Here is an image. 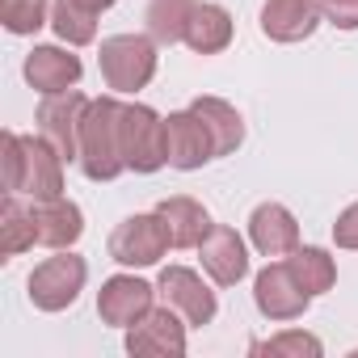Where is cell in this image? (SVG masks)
<instances>
[{"label": "cell", "mask_w": 358, "mask_h": 358, "mask_svg": "<svg viewBox=\"0 0 358 358\" xmlns=\"http://www.w3.org/2000/svg\"><path fill=\"white\" fill-rule=\"evenodd\" d=\"M5 190L26 194L34 203L64 194V156L38 135L5 131Z\"/></svg>", "instance_id": "obj_1"}, {"label": "cell", "mask_w": 358, "mask_h": 358, "mask_svg": "<svg viewBox=\"0 0 358 358\" xmlns=\"http://www.w3.org/2000/svg\"><path fill=\"white\" fill-rule=\"evenodd\" d=\"M76 164L85 169L89 182H114L127 169L122 156V101L118 97H93L80 122V156Z\"/></svg>", "instance_id": "obj_2"}, {"label": "cell", "mask_w": 358, "mask_h": 358, "mask_svg": "<svg viewBox=\"0 0 358 358\" xmlns=\"http://www.w3.org/2000/svg\"><path fill=\"white\" fill-rule=\"evenodd\" d=\"M156 38L152 34H114L101 43V80L114 93H139L156 76Z\"/></svg>", "instance_id": "obj_3"}, {"label": "cell", "mask_w": 358, "mask_h": 358, "mask_svg": "<svg viewBox=\"0 0 358 358\" xmlns=\"http://www.w3.org/2000/svg\"><path fill=\"white\" fill-rule=\"evenodd\" d=\"M122 156L131 173H156L169 164L164 118L143 101H122Z\"/></svg>", "instance_id": "obj_4"}, {"label": "cell", "mask_w": 358, "mask_h": 358, "mask_svg": "<svg viewBox=\"0 0 358 358\" xmlns=\"http://www.w3.org/2000/svg\"><path fill=\"white\" fill-rule=\"evenodd\" d=\"M85 278H89L85 257L55 249V257H47V262L34 266V274H30V303H34L38 312H64V308H72L76 295L85 291Z\"/></svg>", "instance_id": "obj_5"}, {"label": "cell", "mask_w": 358, "mask_h": 358, "mask_svg": "<svg viewBox=\"0 0 358 358\" xmlns=\"http://www.w3.org/2000/svg\"><path fill=\"white\" fill-rule=\"evenodd\" d=\"M93 97H85L80 89H64V93H47L34 122H38V135L64 156V160H76L80 156V122H85V110H89Z\"/></svg>", "instance_id": "obj_6"}, {"label": "cell", "mask_w": 358, "mask_h": 358, "mask_svg": "<svg viewBox=\"0 0 358 358\" xmlns=\"http://www.w3.org/2000/svg\"><path fill=\"white\" fill-rule=\"evenodd\" d=\"M169 249H173V241H169L164 220H160L156 211H148V215H127V220L110 232V257H114L118 266H131V270L156 266Z\"/></svg>", "instance_id": "obj_7"}, {"label": "cell", "mask_w": 358, "mask_h": 358, "mask_svg": "<svg viewBox=\"0 0 358 358\" xmlns=\"http://www.w3.org/2000/svg\"><path fill=\"white\" fill-rule=\"evenodd\" d=\"M156 295L182 316L186 324H211L215 320V312H220V299H215V291L190 270V266H164L160 270V282H156Z\"/></svg>", "instance_id": "obj_8"}, {"label": "cell", "mask_w": 358, "mask_h": 358, "mask_svg": "<svg viewBox=\"0 0 358 358\" xmlns=\"http://www.w3.org/2000/svg\"><path fill=\"white\" fill-rule=\"evenodd\" d=\"M253 303L266 320H299L312 303V295L299 287V278L291 274L287 262H270L257 278H253Z\"/></svg>", "instance_id": "obj_9"}, {"label": "cell", "mask_w": 358, "mask_h": 358, "mask_svg": "<svg viewBox=\"0 0 358 358\" xmlns=\"http://www.w3.org/2000/svg\"><path fill=\"white\" fill-rule=\"evenodd\" d=\"M164 152H169V169H182V173H194L207 160H215L211 131L194 110H177L164 118Z\"/></svg>", "instance_id": "obj_10"}, {"label": "cell", "mask_w": 358, "mask_h": 358, "mask_svg": "<svg viewBox=\"0 0 358 358\" xmlns=\"http://www.w3.org/2000/svg\"><path fill=\"white\" fill-rule=\"evenodd\" d=\"M152 299H156V287L152 282H143L135 274H114L97 291V316L106 324H114V329H131L135 320H143L156 308Z\"/></svg>", "instance_id": "obj_11"}, {"label": "cell", "mask_w": 358, "mask_h": 358, "mask_svg": "<svg viewBox=\"0 0 358 358\" xmlns=\"http://www.w3.org/2000/svg\"><path fill=\"white\" fill-rule=\"evenodd\" d=\"M127 354H186V320L177 316L169 303L164 308H152L143 320H135L127 329Z\"/></svg>", "instance_id": "obj_12"}, {"label": "cell", "mask_w": 358, "mask_h": 358, "mask_svg": "<svg viewBox=\"0 0 358 358\" xmlns=\"http://www.w3.org/2000/svg\"><path fill=\"white\" fill-rule=\"evenodd\" d=\"M249 241L262 257H291L299 249V224L282 203H257L249 215Z\"/></svg>", "instance_id": "obj_13"}, {"label": "cell", "mask_w": 358, "mask_h": 358, "mask_svg": "<svg viewBox=\"0 0 358 358\" xmlns=\"http://www.w3.org/2000/svg\"><path fill=\"white\" fill-rule=\"evenodd\" d=\"M199 257H203V270L211 274V282H220V287H236V282L249 274V249H245V241L236 236V228L215 224V228L203 236Z\"/></svg>", "instance_id": "obj_14"}, {"label": "cell", "mask_w": 358, "mask_h": 358, "mask_svg": "<svg viewBox=\"0 0 358 358\" xmlns=\"http://www.w3.org/2000/svg\"><path fill=\"white\" fill-rule=\"evenodd\" d=\"M320 0H266L262 5V34L274 43H303L320 26Z\"/></svg>", "instance_id": "obj_15"}, {"label": "cell", "mask_w": 358, "mask_h": 358, "mask_svg": "<svg viewBox=\"0 0 358 358\" xmlns=\"http://www.w3.org/2000/svg\"><path fill=\"white\" fill-rule=\"evenodd\" d=\"M156 215L164 220V232H169L173 249H199V245H203V236L215 228V224H211V215H207V207H203L199 199H190V194L160 199Z\"/></svg>", "instance_id": "obj_16"}, {"label": "cell", "mask_w": 358, "mask_h": 358, "mask_svg": "<svg viewBox=\"0 0 358 358\" xmlns=\"http://www.w3.org/2000/svg\"><path fill=\"white\" fill-rule=\"evenodd\" d=\"M26 80H30V89H38L43 97L47 93H64V89H76V80H80V59L72 55V51H64V47H34L30 55H26Z\"/></svg>", "instance_id": "obj_17"}, {"label": "cell", "mask_w": 358, "mask_h": 358, "mask_svg": "<svg viewBox=\"0 0 358 358\" xmlns=\"http://www.w3.org/2000/svg\"><path fill=\"white\" fill-rule=\"evenodd\" d=\"M30 211H34V236H38V245H47V249H72V245L80 241V232H85L80 207L68 203L64 194H59V199H43V203H34Z\"/></svg>", "instance_id": "obj_18"}, {"label": "cell", "mask_w": 358, "mask_h": 358, "mask_svg": "<svg viewBox=\"0 0 358 358\" xmlns=\"http://www.w3.org/2000/svg\"><path fill=\"white\" fill-rule=\"evenodd\" d=\"M190 110L203 118V127L211 131V143H215V156H232L241 143H245V118L236 114L232 101L224 97H194Z\"/></svg>", "instance_id": "obj_19"}, {"label": "cell", "mask_w": 358, "mask_h": 358, "mask_svg": "<svg viewBox=\"0 0 358 358\" xmlns=\"http://www.w3.org/2000/svg\"><path fill=\"white\" fill-rule=\"evenodd\" d=\"M236 26H232V13L224 5H211V0H203V5L194 9L190 26H186V47L199 51V55H220L228 51Z\"/></svg>", "instance_id": "obj_20"}, {"label": "cell", "mask_w": 358, "mask_h": 358, "mask_svg": "<svg viewBox=\"0 0 358 358\" xmlns=\"http://www.w3.org/2000/svg\"><path fill=\"white\" fill-rule=\"evenodd\" d=\"M199 9V0H148V34L160 43V47H173V43H186V26Z\"/></svg>", "instance_id": "obj_21"}, {"label": "cell", "mask_w": 358, "mask_h": 358, "mask_svg": "<svg viewBox=\"0 0 358 358\" xmlns=\"http://www.w3.org/2000/svg\"><path fill=\"white\" fill-rule=\"evenodd\" d=\"M51 30L68 47H89L97 38V9L89 0H51Z\"/></svg>", "instance_id": "obj_22"}, {"label": "cell", "mask_w": 358, "mask_h": 358, "mask_svg": "<svg viewBox=\"0 0 358 358\" xmlns=\"http://www.w3.org/2000/svg\"><path fill=\"white\" fill-rule=\"evenodd\" d=\"M38 236H34V211L22 207L17 194H9L0 203V257H17L26 249H34Z\"/></svg>", "instance_id": "obj_23"}, {"label": "cell", "mask_w": 358, "mask_h": 358, "mask_svg": "<svg viewBox=\"0 0 358 358\" xmlns=\"http://www.w3.org/2000/svg\"><path fill=\"white\" fill-rule=\"evenodd\" d=\"M287 266H291V274L299 278V287H303L308 295H324V291H333V282H337V262H333L324 249H316V245H299V249L287 257Z\"/></svg>", "instance_id": "obj_24"}, {"label": "cell", "mask_w": 358, "mask_h": 358, "mask_svg": "<svg viewBox=\"0 0 358 358\" xmlns=\"http://www.w3.org/2000/svg\"><path fill=\"white\" fill-rule=\"evenodd\" d=\"M0 22L9 34H38L51 26V5L47 0H0Z\"/></svg>", "instance_id": "obj_25"}, {"label": "cell", "mask_w": 358, "mask_h": 358, "mask_svg": "<svg viewBox=\"0 0 358 358\" xmlns=\"http://www.w3.org/2000/svg\"><path fill=\"white\" fill-rule=\"evenodd\" d=\"M257 354H274V358H282V354H295V358L312 354V358H320V354H324V345H320V337H312V333H303V329H287V333H278V337L262 341V345H257Z\"/></svg>", "instance_id": "obj_26"}, {"label": "cell", "mask_w": 358, "mask_h": 358, "mask_svg": "<svg viewBox=\"0 0 358 358\" xmlns=\"http://www.w3.org/2000/svg\"><path fill=\"white\" fill-rule=\"evenodd\" d=\"M320 13L337 30H358V0H320Z\"/></svg>", "instance_id": "obj_27"}, {"label": "cell", "mask_w": 358, "mask_h": 358, "mask_svg": "<svg viewBox=\"0 0 358 358\" xmlns=\"http://www.w3.org/2000/svg\"><path fill=\"white\" fill-rule=\"evenodd\" d=\"M333 241H337V249H358V203H350V207L337 215Z\"/></svg>", "instance_id": "obj_28"}, {"label": "cell", "mask_w": 358, "mask_h": 358, "mask_svg": "<svg viewBox=\"0 0 358 358\" xmlns=\"http://www.w3.org/2000/svg\"><path fill=\"white\" fill-rule=\"evenodd\" d=\"M89 5H93V9L101 13V9H110V5H114V0H89Z\"/></svg>", "instance_id": "obj_29"}]
</instances>
